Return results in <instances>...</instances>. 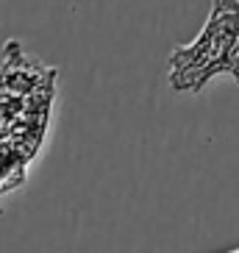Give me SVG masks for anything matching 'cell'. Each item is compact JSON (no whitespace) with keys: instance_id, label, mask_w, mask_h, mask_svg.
I'll return each instance as SVG.
<instances>
[{"instance_id":"obj_1","label":"cell","mask_w":239,"mask_h":253,"mask_svg":"<svg viewBox=\"0 0 239 253\" xmlns=\"http://www.w3.org/2000/svg\"><path fill=\"white\" fill-rule=\"evenodd\" d=\"M217 75L239 84V0H211L200 34L170 53L167 84L172 92L198 95Z\"/></svg>"},{"instance_id":"obj_2","label":"cell","mask_w":239,"mask_h":253,"mask_svg":"<svg viewBox=\"0 0 239 253\" xmlns=\"http://www.w3.org/2000/svg\"><path fill=\"white\" fill-rule=\"evenodd\" d=\"M228 253H239V248H234V251H228Z\"/></svg>"}]
</instances>
